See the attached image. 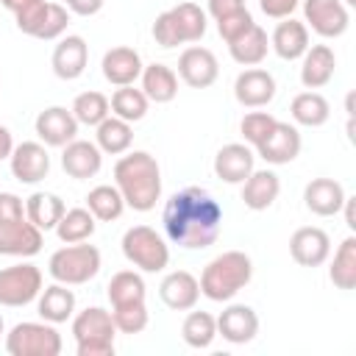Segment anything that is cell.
I'll return each mask as SVG.
<instances>
[{
	"label": "cell",
	"instance_id": "40",
	"mask_svg": "<svg viewBox=\"0 0 356 356\" xmlns=\"http://www.w3.org/2000/svg\"><path fill=\"white\" fill-rule=\"evenodd\" d=\"M72 117L78 120V125H92L97 128L108 114H111V106H108V97L103 92H81L75 100H72Z\"/></svg>",
	"mask_w": 356,
	"mask_h": 356
},
{
	"label": "cell",
	"instance_id": "53",
	"mask_svg": "<svg viewBox=\"0 0 356 356\" xmlns=\"http://www.w3.org/2000/svg\"><path fill=\"white\" fill-rule=\"evenodd\" d=\"M6 334V323H3V314H0V337Z\"/></svg>",
	"mask_w": 356,
	"mask_h": 356
},
{
	"label": "cell",
	"instance_id": "34",
	"mask_svg": "<svg viewBox=\"0 0 356 356\" xmlns=\"http://www.w3.org/2000/svg\"><path fill=\"white\" fill-rule=\"evenodd\" d=\"M328 278L337 289L350 292L356 286V236H345L334 253V261L328 267Z\"/></svg>",
	"mask_w": 356,
	"mask_h": 356
},
{
	"label": "cell",
	"instance_id": "39",
	"mask_svg": "<svg viewBox=\"0 0 356 356\" xmlns=\"http://www.w3.org/2000/svg\"><path fill=\"white\" fill-rule=\"evenodd\" d=\"M181 337L195 350L209 348L217 337V317H211L209 312H189L184 325H181Z\"/></svg>",
	"mask_w": 356,
	"mask_h": 356
},
{
	"label": "cell",
	"instance_id": "1",
	"mask_svg": "<svg viewBox=\"0 0 356 356\" xmlns=\"http://www.w3.org/2000/svg\"><path fill=\"white\" fill-rule=\"evenodd\" d=\"M164 234L184 250H203L217 242L222 228V209L203 186H186L170 195L161 214Z\"/></svg>",
	"mask_w": 356,
	"mask_h": 356
},
{
	"label": "cell",
	"instance_id": "52",
	"mask_svg": "<svg viewBox=\"0 0 356 356\" xmlns=\"http://www.w3.org/2000/svg\"><path fill=\"white\" fill-rule=\"evenodd\" d=\"M36 0H0V6H6L11 14H19V11H25L28 6H33Z\"/></svg>",
	"mask_w": 356,
	"mask_h": 356
},
{
	"label": "cell",
	"instance_id": "21",
	"mask_svg": "<svg viewBox=\"0 0 356 356\" xmlns=\"http://www.w3.org/2000/svg\"><path fill=\"white\" fill-rule=\"evenodd\" d=\"M142 56L134 50V47H111L103 53V61H100V70H103V78L111 83V86H131L139 75H142Z\"/></svg>",
	"mask_w": 356,
	"mask_h": 356
},
{
	"label": "cell",
	"instance_id": "22",
	"mask_svg": "<svg viewBox=\"0 0 356 356\" xmlns=\"http://www.w3.org/2000/svg\"><path fill=\"white\" fill-rule=\"evenodd\" d=\"M253 159L256 153L245 142L222 145L214 156V175L225 184H242L253 172Z\"/></svg>",
	"mask_w": 356,
	"mask_h": 356
},
{
	"label": "cell",
	"instance_id": "50",
	"mask_svg": "<svg viewBox=\"0 0 356 356\" xmlns=\"http://www.w3.org/2000/svg\"><path fill=\"white\" fill-rule=\"evenodd\" d=\"M11 150H14V136H11V131L6 125H0V161L8 159Z\"/></svg>",
	"mask_w": 356,
	"mask_h": 356
},
{
	"label": "cell",
	"instance_id": "9",
	"mask_svg": "<svg viewBox=\"0 0 356 356\" xmlns=\"http://www.w3.org/2000/svg\"><path fill=\"white\" fill-rule=\"evenodd\" d=\"M303 22L323 39H337L350 25V11L342 0H303Z\"/></svg>",
	"mask_w": 356,
	"mask_h": 356
},
{
	"label": "cell",
	"instance_id": "17",
	"mask_svg": "<svg viewBox=\"0 0 356 356\" xmlns=\"http://www.w3.org/2000/svg\"><path fill=\"white\" fill-rule=\"evenodd\" d=\"M289 256L300 267H320L331 256V236L317 225H303L289 236Z\"/></svg>",
	"mask_w": 356,
	"mask_h": 356
},
{
	"label": "cell",
	"instance_id": "15",
	"mask_svg": "<svg viewBox=\"0 0 356 356\" xmlns=\"http://www.w3.org/2000/svg\"><path fill=\"white\" fill-rule=\"evenodd\" d=\"M217 334L231 345H248L259 334V314L248 303H231L217 317Z\"/></svg>",
	"mask_w": 356,
	"mask_h": 356
},
{
	"label": "cell",
	"instance_id": "18",
	"mask_svg": "<svg viewBox=\"0 0 356 356\" xmlns=\"http://www.w3.org/2000/svg\"><path fill=\"white\" fill-rule=\"evenodd\" d=\"M159 298L167 309L172 312H189L197 306L200 300V284L192 273L186 270H172L164 275V281L159 284Z\"/></svg>",
	"mask_w": 356,
	"mask_h": 356
},
{
	"label": "cell",
	"instance_id": "47",
	"mask_svg": "<svg viewBox=\"0 0 356 356\" xmlns=\"http://www.w3.org/2000/svg\"><path fill=\"white\" fill-rule=\"evenodd\" d=\"M25 203L14 192H0V220H22Z\"/></svg>",
	"mask_w": 356,
	"mask_h": 356
},
{
	"label": "cell",
	"instance_id": "45",
	"mask_svg": "<svg viewBox=\"0 0 356 356\" xmlns=\"http://www.w3.org/2000/svg\"><path fill=\"white\" fill-rule=\"evenodd\" d=\"M153 39H156V44H161V47H167V50L184 44V42H181V33H178V25H175V19H172V14H170V8L156 17V22H153Z\"/></svg>",
	"mask_w": 356,
	"mask_h": 356
},
{
	"label": "cell",
	"instance_id": "20",
	"mask_svg": "<svg viewBox=\"0 0 356 356\" xmlns=\"http://www.w3.org/2000/svg\"><path fill=\"white\" fill-rule=\"evenodd\" d=\"M50 64H53V72H56L61 81H75V78H81L83 70H86V64H89V44H86V39H83V36H75V33H72V36H64V39L56 44Z\"/></svg>",
	"mask_w": 356,
	"mask_h": 356
},
{
	"label": "cell",
	"instance_id": "54",
	"mask_svg": "<svg viewBox=\"0 0 356 356\" xmlns=\"http://www.w3.org/2000/svg\"><path fill=\"white\" fill-rule=\"evenodd\" d=\"M342 3H345V6H356V0H342Z\"/></svg>",
	"mask_w": 356,
	"mask_h": 356
},
{
	"label": "cell",
	"instance_id": "31",
	"mask_svg": "<svg viewBox=\"0 0 356 356\" xmlns=\"http://www.w3.org/2000/svg\"><path fill=\"white\" fill-rule=\"evenodd\" d=\"M267 50H270V39H267V31L261 25H253L250 31H245L239 39H234L228 44V53L236 64L242 67H256L267 58Z\"/></svg>",
	"mask_w": 356,
	"mask_h": 356
},
{
	"label": "cell",
	"instance_id": "32",
	"mask_svg": "<svg viewBox=\"0 0 356 356\" xmlns=\"http://www.w3.org/2000/svg\"><path fill=\"white\" fill-rule=\"evenodd\" d=\"M95 145L100 147V153H108V156H122L131 150L134 145V128L131 122L108 114L100 125H97V134H95Z\"/></svg>",
	"mask_w": 356,
	"mask_h": 356
},
{
	"label": "cell",
	"instance_id": "4",
	"mask_svg": "<svg viewBox=\"0 0 356 356\" xmlns=\"http://www.w3.org/2000/svg\"><path fill=\"white\" fill-rule=\"evenodd\" d=\"M72 337L78 345V356H114L117 325L111 320V312L86 306L72 317Z\"/></svg>",
	"mask_w": 356,
	"mask_h": 356
},
{
	"label": "cell",
	"instance_id": "44",
	"mask_svg": "<svg viewBox=\"0 0 356 356\" xmlns=\"http://www.w3.org/2000/svg\"><path fill=\"white\" fill-rule=\"evenodd\" d=\"M256 22H253V14L248 11V8H242V11H236V14H231V17H222V19H217V33L222 36V42L225 44H231L234 39H239L245 31H250Z\"/></svg>",
	"mask_w": 356,
	"mask_h": 356
},
{
	"label": "cell",
	"instance_id": "8",
	"mask_svg": "<svg viewBox=\"0 0 356 356\" xmlns=\"http://www.w3.org/2000/svg\"><path fill=\"white\" fill-rule=\"evenodd\" d=\"M42 292V270L31 261H19L0 270V306H28Z\"/></svg>",
	"mask_w": 356,
	"mask_h": 356
},
{
	"label": "cell",
	"instance_id": "30",
	"mask_svg": "<svg viewBox=\"0 0 356 356\" xmlns=\"http://www.w3.org/2000/svg\"><path fill=\"white\" fill-rule=\"evenodd\" d=\"M67 211L64 200L53 192H33L28 200H25V217L44 234V231H53L61 220V214Z\"/></svg>",
	"mask_w": 356,
	"mask_h": 356
},
{
	"label": "cell",
	"instance_id": "38",
	"mask_svg": "<svg viewBox=\"0 0 356 356\" xmlns=\"http://www.w3.org/2000/svg\"><path fill=\"white\" fill-rule=\"evenodd\" d=\"M108 106H111V114L114 117H120L125 122H139L147 114L150 100L145 97L142 89H136L131 83V86H117L114 95H111V100H108Z\"/></svg>",
	"mask_w": 356,
	"mask_h": 356
},
{
	"label": "cell",
	"instance_id": "46",
	"mask_svg": "<svg viewBox=\"0 0 356 356\" xmlns=\"http://www.w3.org/2000/svg\"><path fill=\"white\" fill-rule=\"evenodd\" d=\"M298 3L300 0H259V8L270 19H284V17H292V11L298 8Z\"/></svg>",
	"mask_w": 356,
	"mask_h": 356
},
{
	"label": "cell",
	"instance_id": "51",
	"mask_svg": "<svg viewBox=\"0 0 356 356\" xmlns=\"http://www.w3.org/2000/svg\"><path fill=\"white\" fill-rule=\"evenodd\" d=\"M353 206H356V197H345L342 211H345V225H348L350 231H356V211H353Z\"/></svg>",
	"mask_w": 356,
	"mask_h": 356
},
{
	"label": "cell",
	"instance_id": "13",
	"mask_svg": "<svg viewBox=\"0 0 356 356\" xmlns=\"http://www.w3.org/2000/svg\"><path fill=\"white\" fill-rule=\"evenodd\" d=\"M33 128L44 147H64L78 136V120L64 106H47L39 111Z\"/></svg>",
	"mask_w": 356,
	"mask_h": 356
},
{
	"label": "cell",
	"instance_id": "36",
	"mask_svg": "<svg viewBox=\"0 0 356 356\" xmlns=\"http://www.w3.org/2000/svg\"><path fill=\"white\" fill-rule=\"evenodd\" d=\"M86 209L92 211L95 220L111 222V220H120V214L125 211V200H122V195H120L117 186L100 184V186L89 189V195H86Z\"/></svg>",
	"mask_w": 356,
	"mask_h": 356
},
{
	"label": "cell",
	"instance_id": "28",
	"mask_svg": "<svg viewBox=\"0 0 356 356\" xmlns=\"http://www.w3.org/2000/svg\"><path fill=\"white\" fill-rule=\"evenodd\" d=\"M142 92L150 103H170L178 95V75L167 64H147L142 67Z\"/></svg>",
	"mask_w": 356,
	"mask_h": 356
},
{
	"label": "cell",
	"instance_id": "48",
	"mask_svg": "<svg viewBox=\"0 0 356 356\" xmlns=\"http://www.w3.org/2000/svg\"><path fill=\"white\" fill-rule=\"evenodd\" d=\"M242 8H245V0H209V14L214 17V22L222 17H231Z\"/></svg>",
	"mask_w": 356,
	"mask_h": 356
},
{
	"label": "cell",
	"instance_id": "14",
	"mask_svg": "<svg viewBox=\"0 0 356 356\" xmlns=\"http://www.w3.org/2000/svg\"><path fill=\"white\" fill-rule=\"evenodd\" d=\"M8 161H11V175L19 184H39L50 172V156H47V147L42 142H19V145H14Z\"/></svg>",
	"mask_w": 356,
	"mask_h": 356
},
{
	"label": "cell",
	"instance_id": "23",
	"mask_svg": "<svg viewBox=\"0 0 356 356\" xmlns=\"http://www.w3.org/2000/svg\"><path fill=\"white\" fill-rule=\"evenodd\" d=\"M345 189L339 181L334 178H312L303 189V206L317 214V217H334L342 211V203H345Z\"/></svg>",
	"mask_w": 356,
	"mask_h": 356
},
{
	"label": "cell",
	"instance_id": "6",
	"mask_svg": "<svg viewBox=\"0 0 356 356\" xmlns=\"http://www.w3.org/2000/svg\"><path fill=\"white\" fill-rule=\"evenodd\" d=\"M122 256L142 273H161L170 264V248L150 225H134L122 234Z\"/></svg>",
	"mask_w": 356,
	"mask_h": 356
},
{
	"label": "cell",
	"instance_id": "37",
	"mask_svg": "<svg viewBox=\"0 0 356 356\" xmlns=\"http://www.w3.org/2000/svg\"><path fill=\"white\" fill-rule=\"evenodd\" d=\"M175 25H178V33H181V42L189 44V42H200L206 36V28H209V19H206V11L197 6V3H178L170 8Z\"/></svg>",
	"mask_w": 356,
	"mask_h": 356
},
{
	"label": "cell",
	"instance_id": "24",
	"mask_svg": "<svg viewBox=\"0 0 356 356\" xmlns=\"http://www.w3.org/2000/svg\"><path fill=\"white\" fill-rule=\"evenodd\" d=\"M270 47L275 50L278 58L298 61L309 50V28H306V22H300L295 17L278 19V25H275V31L270 36Z\"/></svg>",
	"mask_w": 356,
	"mask_h": 356
},
{
	"label": "cell",
	"instance_id": "19",
	"mask_svg": "<svg viewBox=\"0 0 356 356\" xmlns=\"http://www.w3.org/2000/svg\"><path fill=\"white\" fill-rule=\"evenodd\" d=\"M103 167V153L95 142H86V139H72L70 145H64L61 150V170L75 178V181H86V178H95Z\"/></svg>",
	"mask_w": 356,
	"mask_h": 356
},
{
	"label": "cell",
	"instance_id": "35",
	"mask_svg": "<svg viewBox=\"0 0 356 356\" xmlns=\"http://www.w3.org/2000/svg\"><path fill=\"white\" fill-rule=\"evenodd\" d=\"M95 228H97V220L92 217L89 209H67L53 231L64 245H75V242H89Z\"/></svg>",
	"mask_w": 356,
	"mask_h": 356
},
{
	"label": "cell",
	"instance_id": "42",
	"mask_svg": "<svg viewBox=\"0 0 356 356\" xmlns=\"http://www.w3.org/2000/svg\"><path fill=\"white\" fill-rule=\"evenodd\" d=\"M67 25H70V11L61 3H47L44 14H42L36 31H33V39H44V42L58 39L67 31Z\"/></svg>",
	"mask_w": 356,
	"mask_h": 356
},
{
	"label": "cell",
	"instance_id": "10",
	"mask_svg": "<svg viewBox=\"0 0 356 356\" xmlns=\"http://www.w3.org/2000/svg\"><path fill=\"white\" fill-rule=\"evenodd\" d=\"M42 245H44V236L28 217L0 220V256L31 259L42 250Z\"/></svg>",
	"mask_w": 356,
	"mask_h": 356
},
{
	"label": "cell",
	"instance_id": "27",
	"mask_svg": "<svg viewBox=\"0 0 356 356\" xmlns=\"http://www.w3.org/2000/svg\"><path fill=\"white\" fill-rule=\"evenodd\" d=\"M36 309H39V317L58 325V323H67L72 314H75V292L67 286V284H50L39 292L36 298Z\"/></svg>",
	"mask_w": 356,
	"mask_h": 356
},
{
	"label": "cell",
	"instance_id": "41",
	"mask_svg": "<svg viewBox=\"0 0 356 356\" xmlns=\"http://www.w3.org/2000/svg\"><path fill=\"white\" fill-rule=\"evenodd\" d=\"M111 320L117 325L120 334H142L147 328V306L145 303H128V306H114L111 309Z\"/></svg>",
	"mask_w": 356,
	"mask_h": 356
},
{
	"label": "cell",
	"instance_id": "43",
	"mask_svg": "<svg viewBox=\"0 0 356 356\" xmlns=\"http://www.w3.org/2000/svg\"><path fill=\"white\" fill-rule=\"evenodd\" d=\"M273 125H275V117H273L270 111H250V114L242 117L239 131H242V139H245L250 147H256V145L270 134Z\"/></svg>",
	"mask_w": 356,
	"mask_h": 356
},
{
	"label": "cell",
	"instance_id": "33",
	"mask_svg": "<svg viewBox=\"0 0 356 356\" xmlns=\"http://www.w3.org/2000/svg\"><path fill=\"white\" fill-rule=\"evenodd\" d=\"M106 295L111 300V309L114 306H128V303H145L147 286H145V278L136 270H120V273L111 275V281L106 286Z\"/></svg>",
	"mask_w": 356,
	"mask_h": 356
},
{
	"label": "cell",
	"instance_id": "11",
	"mask_svg": "<svg viewBox=\"0 0 356 356\" xmlns=\"http://www.w3.org/2000/svg\"><path fill=\"white\" fill-rule=\"evenodd\" d=\"M220 75L217 56L209 47L192 44L178 56V78L192 89H209Z\"/></svg>",
	"mask_w": 356,
	"mask_h": 356
},
{
	"label": "cell",
	"instance_id": "29",
	"mask_svg": "<svg viewBox=\"0 0 356 356\" xmlns=\"http://www.w3.org/2000/svg\"><path fill=\"white\" fill-rule=\"evenodd\" d=\"M289 114H292V120H295L298 125H303V128H320V125H325L328 117H331V103H328L320 92L306 89V92H300V95L292 97Z\"/></svg>",
	"mask_w": 356,
	"mask_h": 356
},
{
	"label": "cell",
	"instance_id": "7",
	"mask_svg": "<svg viewBox=\"0 0 356 356\" xmlns=\"http://www.w3.org/2000/svg\"><path fill=\"white\" fill-rule=\"evenodd\" d=\"M61 334L53 323H17L6 334V350L11 356H58L61 353Z\"/></svg>",
	"mask_w": 356,
	"mask_h": 356
},
{
	"label": "cell",
	"instance_id": "25",
	"mask_svg": "<svg viewBox=\"0 0 356 356\" xmlns=\"http://www.w3.org/2000/svg\"><path fill=\"white\" fill-rule=\"evenodd\" d=\"M300 83L306 89H323L337 70V56L328 44H309V50L300 56Z\"/></svg>",
	"mask_w": 356,
	"mask_h": 356
},
{
	"label": "cell",
	"instance_id": "16",
	"mask_svg": "<svg viewBox=\"0 0 356 356\" xmlns=\"http://www.w3.org/2000/svg\"><path fill=\"white\" fill-rule=\"evenodd\" d=\"M234 97L245 108H261L275 97V78L261 67H248L234 81Z\"/></svg>",
	"mask_w": 356,
	"mask_h": 356
},
{
	"label": "cell",
	"instance_id": "2",
	"mask_svg": "<svg viewBox=\"0 0 356 356\" xmlns=\"http://www.w3.org/2000/svg\"><path fill=\"white\" fill-rule=\"evenodd\" d=\"M114 186L125 206L134 211H150L161 197V167L147 150H131L114 164Z\"/></svg>",
	"mask_w": 356,
	"mask_h": 356
},
{
	"label": "cell",
	"instance_id": "12",
	"mask_svg": "<svg viewBox=\"0 0 356 356\" xmlns=\"http://www.w3.org/2000/svg\"><path fill=\"white\" fill-rule=\"evenodd\" d=\"M300 145H303L300 142V131L295 125H289V122L275 120V125L270 128V134L256 145V153L267 164L281 167V164H289V161H295L300 156Z\"/></svg>",
	"mask_w": 356,
	"mask_h": 356
},
{
	"label": "cell",
	"instance_id": "3",
	"mask_svg": "<svg viewBox=\"0 0 356 356\" xmlns=\"http://www.w3.org/2000/svg\"><path fill=\"white\" fill-rule=\"evenodd\" d=\"M253 278V261L242 250H225L214 256L203 273H200V295H206L214 303H225L234 295H239Z\"/></svg>",
	"mask_w": 356,
	"mask_h": 356
},
{
	"label": "cell",
	"instance_id": "26",
	"mask_svg": "<svg viewBox=\"0 0 356 356\" xmlns=\"http://www.w3.org/2000/svg\"><path fill=\"white\" fill-rule=\"evenodd\" d=\"M281 192V181L273 170H253L242 181V203L250 211H267Z\"/></svg>",
	"mask_w": 356,
	"mask_h": 356
},
{
	"label": "cell",
	"instance_id": "5",
	"mask_svg": "<svg viewBox=\"0 0 356 356\" xmlns=\"http://www.w3.org/2000/svg\"><path fill=\"white\" fill-rule=\"evenodd\" d=\"M47 273L53 281L67 284V286L86 284L100 273V250L95 245H86V242L64 245L50 256Z\"/></svg>",
	"mask_w": 356,
	"mask_h": 356
},
{
	"label": "cell",
	"instance_id": "49",
	"mask_svg": "<svg viewBox=\"0 0 356 356\" xmlns=\"http://www.w3.org/2000/svg\"><path fill=\"white\" fill-rule=\"evenodd\" d=\"M103 3L106 0H64V8L78 14V17H92V14H97L103 8Z\"/></svg>",
	"mask_w": 356,
	"mask_h": 356
}]
</instances>
